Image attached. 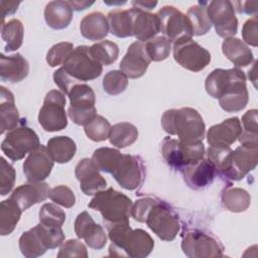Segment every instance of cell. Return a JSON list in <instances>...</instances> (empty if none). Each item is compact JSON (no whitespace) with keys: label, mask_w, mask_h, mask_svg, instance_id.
Returning <instances> with one entry per match:
<instances>
[{"label":"cell","mask_w":258,"mask_h":258,"mask_svg":"<svg viewBox=\"0 0 258 258\" xmlns=\"http://www.w3.org/2000/svg\"><path fill=\"white\" fill-rule=\"evenodd\" d=\"M108 237L112 242L109 247L110 256H128L144 258L154 248L151 236L142 229L132 230L129 223L108 225Z\"/></svg>","instance_id":"cell-1"},{"label":"cell","mask_w":258,"mask_h":258,"mask_svg":"<svg viewBox=\"0 0 258 258\" xmlns=\"http://www.w3.org/2000/svg\"><path fill=\"white\" fill-rule=\"evenodd\" d=\"M161 126L166 133L176 135L181 141H203L205 138V122L194 108L166 110L161 117Z\"/></svg>","instance_id":"cell-2"},{"label":"cell","mask_w":258,"mask_h":258,"mask_svg":"<svg viewBox=\"0 0 258 258\" xmlns=\"http://www.w3.org/2000/svg\"><path fill=\"white\" fill-rule=\"evenodd\" d=\"M88 207L98 211L108 226L129 223L133 203L123 192L109 187L96 194Z\"/></svg>","instance_id":"cell-3"},{"label":"cell","mask_w":258,"mask_h":258,"mask_svg":"<svg viewBox=\"0 0 258 258\" xmlns=\"http://www.w3.org/2000/svg\"><path fill=\"white\" fill-rule=\"evenodd\" d=\"M161 153L166 163L174 169L197 163L206 155L203 141L185 142L172 137H165L161 143Z\"/></svg>","instance_id":"cell-4"},{"label":"cell","mask_w":258,"mask_h":258,"mask_svg":"<svg viewBox=\"0 0 258 258\" xmlns=\"http://www.w3.org/2000/svg\"><path fill=\"white\" fill-rule=\"evenodd\" d=\"M257 160L258 147L240 145L235 150L229 148L216 166L217 173L228 179L240 180L256 167Z\"/></svg>","instance_id":"cell-5"},{"label":"cell","mask_w":258,"mask_h":258,"mask_svg":"<svg viewBox=\"0 0 258 258\" xmlns=\"http://www.w3.org/2000/svg\"><path fill=\"white\" fill-rule=\"evenodd\" d=\"M145 223L163 241L174 240L180 230L177 214L169 205L158 199L148 212Z\"/></svg>","instance_id":"cell-6"},{"label":"cell","mask_w":258,"mask_h":258,"mask_svg":"<svg viewBox=\"0 0 258 258\" xmlns=\"http://www.w3.org/2000/svg\"><path fill=\"white\" fill-rule=\"evenodd\" d=\"M68 96L70 99L68 115L75 124L86 126L97 116L96 96L89 85L81 83L75 85Z\"/></svg>","instance_id":"cell-7"},{"label":"cell","mask_w":258,"mask_h":258,"mask_svg":"<svg viewBox=\"0 0 258 258\" xmlns=\"http://www.w3.org/2000/svg\"><path fill=\"white\" fill-rule=\"evenodd\" d=\"M64 71L78 82H87L99 78L103 67L91 54L90 46L79 45L73 49L62 64Z\"/></svg>","instance_id":"cell-8"},{"label":"cell","mask_w":258,"mask_h":258,"mask_svg":"<svg viewBox=\"0 0 258 258\" xmlns=\"http://www.w3.org/2000/svg\"><path fill=\"white\" fill-rule=\"evenodd\" d=\"M159 19L160 31L170 43L191 39L192 27L186 14L171 5L161 7L156 13Z\"/></svg>","instance_id":"cell-9"},{"label":"cell","mask_w":258,"mask_h":258,"mask_svg":"<svg viewBox=\"0 0 258 258\" xmlns=\"http://www.w3.org/2000/svg\"><path fill=\"white\" fill-rule=\"evenodd\" d=\"M64 94L58 90L49 91L38 113V123L47 132H55L68 126V118L64 110Z\"/></svg>","instance_id":"cell-10"},{"label":"cell","mask_w":258,"mask_h":258,"mask_svg":"<svg viewBox=\"0 0 258 258\" xmlns=\"http://www.w3.org/2000/svg\"><path fill=\"white\" fill-rule=\"evenodd\" d=\"M181 250L189 258H216L224 255V247L218 239L197 229L183 233Z\"/></svg>","instance_id":"cell-11"},{"label":"cell","mask_w":258,"mask_h":258,"mask_svg":"<svg viewBox=\"0 0 258 258\" xmlns=\"http://www.w3.org/2000/svg\"><path fill=\"white\" fill-rule=\"evenodd\" d=\"M39 145L35 131L27 126H20L8 131L1 143V150L9 159L17 161Z\"/></svg>","instance_id":"cell-12"},{"label":"cell","mask_w":258,"mask_h":258,"mask_svg":"<svg viewBox=\"0 0 258 258\" xmlns=\"http://www.w3.org/2000/svg\"><path fill=\"white\" fill-rule=\"evenodd\" d=\"M173 58L183 69L201 72L211 62V53L192 39L173 43Z\"/></svg>","instance_id":"cell-13"},{"label":"cell","mask_w":258,"mask_h":258,"mask_svg":"<svg viewBox=\"0 0 258 258\" xmlns=\"http://www.w3.org/2000/svg\"><path fill=\"white\" fill-rule=\"evenodd\" d=\"M207 13L216 33L223 38L233 37L238 30V19L233 3L228 0L208 2Z\"/></svg>","instance_id":"cell-14"},{"label":"cell","mask_w":258,"mask_h":258,"mask_svg":"<svg viewBox=\"0 0 258 258\" xmlns=\"http://www.w3.org/2000/svg\"><path fill=\"white\" fill-rule=\"evenodd\" d=\"M111 174L123 188L128 190L136 189L142 184L145 177L143 160L139 156L122 154Z\"/></svg>","instance_id":"cell-15"},{"label":"cell","mask_w":258,"mask_h":258,"mask_svg":"<svg viewBox=\"0 0 258 258\" xmlns=\"http://www.w3.org/2000/svg\"><path fill=\"white\" fill-rule=\"evenodd\" d=\"M218 100L221 108L229 113L242 111L247 106L249 94L246 86V76L243 71L235 68L230 84L224 95Z\"/></svg>","instance_id":"cell-16"},{"label":"cell","mask_w":258,"mask_h":258,"mask_svg":"<svg viewBox=\"0 0 258 258\" xmlns=\"http://www.w3.org/2000/svg\"><path fill=\"white\" fill-rule=\"evenodd\" d=\"M53 162L45 146L40 144L33 149L23 162V173L27 181H43L50 174Z\"/></svg>","instance_id":"cell-17"},{"label":"cell","mask_w":258,"mask_h":258,"mask_svg":"<svg viewBox=\"0 0 258 258\" xmlns=\"http://www.w3.org/2000/svg\"><path fill=\"white\" fill-rule=\"evenodd\" d=\"M75 233L80 239H84L86 244L95 250H101L107 243V235L103 227L96 224L88 212H82L75 220Z\"/></svg>","instance_id":"cell-18"},{"label":"cell","mask_w":258,"mask_h":258,"mask_svg":"<svg viewBox=\"0 0 258 258\" xmlns=\"http://www.w3.org/2000/svg\"><path fill=\"white\" fill-rule=\"evenodd\" d=\"M151 59L149 58L144 42L131 43L120 62V71L130 79L141 78L147 71Z\"/></svg>","instance_id":"cell-19"},{"label":"cell","mask_w":258,"mask_h":258,"mask_svg":"<svg viewBox=\"0 0 258 258\" xmlns=\"http://www.w3.org/2000/svg\"><path fill=\"white\" fill-rule=\"evenodd\" d=\"M75 174L82 191L87 196H95L107 186L105 177L99 172V168L92 159L83 158L80 160L76 165Z\"/></svg>","instance_id":"cell-20"},{"label":"cell","mask_w":258,"mask_h":258,"mask_svg":"<svg viewBox=\"0 0 258 258\" xmlns=\"http://www.w3.org/2000/svg\"><path fill=\"white\" fill-rule=\"evenodd\" d=\"M242 132V124L238 117H232L210 127L207 140L210 146L227 148L235 143Z\"/></svg>","instance_id":"cell-21"},{"label":"cell","mask_w":258,"mask_h":258,"mask_svg":"<svg viewBox=\"0 0 258 258\" xmlns=\"http://www.w3.org/2000/svg\"><path fill=\"white\" fill-rule=\"evenodd\" d=\"M180 172L189 187L199 189L213 182L217 169L211 160L204 157L199 162L183 167Z\"/></svg>","instance_id":"cell-22"},{"label":"cell","mask_w":258,"mask_h":258,"mask_svg":"<svg viewBox=\"0 0 258 258\" xmlns=\"http://www.w3.org/2000/svg\"><path fill=\"white\" fill-rule=\"evenodd\" d=\"M49 190V185L46 182H29L16 187L9 198L16 202L22 211H26L33 205L45 201Z\"/></svg>","instance_id":"cell-23"},{"label":"cell","mask_w":258,"mask_h":258,"mask_svg":"<svg viewBox=\"0 0 258 258\" xmlns=\"http://www.w3.org/2000/svg\"><path fill=\"white\" fill-rule=\"evenodd\" d=\"M133 9V35L140 42H146L160 31L158 16L146 10Z\"/></svg>","instance_id":"cell-24"},{"label":"cell","mask_w":258,"mask_h":258,"mask_svg":"<svg viewBox=\"0 0 258 258\" xmlns=\"http://www.w3.org/2000/svg\"><path fill=\"white\" fill-rule=\"evenodd\" d=\"M29 73V63L20 53L12 55L0 54V78L2 82L11 84L19 83L24 80Z\"/></svg>","instance_id":"cell-25"},{"label":"cell","mask_w":258,"mask_h":258,"mask_svg":"<svg viewBox=\"0 0 258 258\" xmlns=\"http://www.w3.org/2000/svg\"><path fill=\"white\" fill-rule=\"evenodd\" d=\"M44 19L52 29H64L73 20V7L69 1H50L44 8Z\"/></svg>","instance_id":"cell-26"},{"label":"cell","mask_w":258,"mask_h":258,"mask_svg":"<svg viewBox=\"0 0 258 258\" xmlns=\"http://www.w3.org/2000/svg\"><path fill=\"white\" fill-rule=\"evenodd\" d=\"M20 121L18 109L15 106L14 95L5 87H0V133L13 130Z\"/></svg>","instance_id":"cell-27"},{"label":"cell","mask_w":258,"mask_h":258,"mask_svg":"<svg viewBox=\"0 0 258 258\" xmlns=\"http://www.w3.org/2000/svg\"><path fill=\"white\" fill-rule=\"evenodd\" d=\"M224 55L238 68L247 67L254 60L251 48L240 38L228 37L222 43Z\"/></svg>","instance_id":"cell-28"},{"label":"cell","mask_w":258,"mask_h":258,"mask_svg":"<svg viewBox=\"0 0 258 258\" xmlns=\"http://www.w3.org/2000/svg\"><path fill=\"white\" fill-rule=\"evenodd\" d=\"M107 17L99 11L87 14L80 23L81 34L89 40H101L109 33Z\"/></svg>","instance_id":"cell-29"},{"label":"cell","mask_w":258,"mask_h":258,"mask_svg":"<svg viewBox=\"0 0 258 258\" xmlns=\"http://www.w3.org/2000/svg\"><path fill=\"white\" fill-rule=\"evenodd\" d=\"M109 29L119 38L133 35V9H116L107 15Z\"/></svg>","instance_id":"cell-30"},{"label":"cell","mask_w":258,"mask_h":258,"mask_svg":"<svg viewBox=\"0 0 258 258\" xmlns=\"http://www.w3.org/2000/svg\"><path fill=\"white\" fill-rule=\"evenodd\" d=\"M47 151L52 160L57 163H67L73 159L77 151L75 141L69 136H55L46 144Z\"/></svg>","instance_id":"cell-31"},{"label":"cell","mask_w":258,"mask_h":258,"mask_svg":"<svg viewBox=\"0 0 258 258\" xmlns=\"http://www.w3.org/2000/svg\"><path fill=\"white\" fill-rule=\"evenodd\" d=\"M21 208L12 199L2 201L0 204V234L1 236L10 235L17 226L21 214Z\"/></svg>","instance_id":"cell-32"},{"label":"cell","mask_w":258,"mask_h":258,"mask_svg":"<svg viewBox=\"0 0 258 258\" xmlns=\"http://www.w3.org/2000/svg\"><path fill=\"white\" fill-rule=\"evenodd\" d=\"M234 70L235 68L228 70L215 69L212 71L205 81V89L207 93L215 99H220L233 78Z\"/></svg>","instance_id":"cell-33"},{"label":"cell","mask_w":258,"mask_h":258,"mask_svg":"<svg viewBox=\"0 0 258 258\" xmlns=\"http://www.w3.org/2000/svg\"><path fill=\"white\" fill-rule=\"evenodd\" d=\"M221 201L226 210L233 213H241L250 207L251 197L244 188L229 187L223 191Z\"/></svg>","instance_id":"cell-34"},{"label":"cell","mask_w":258,"mask_h":258,"mask_svg":"<svg viewBox=\"0 0 258 258\" xmlns=\"http://www.w3.org/2000/svg\"><path fill=\"white\" fill-rule=\"evenodd\" d=\"M138 138L137 128L129 122H120L111 126L109 133L110 143L118 148L132 145Z\"/></svg>","instance_id":"cell-35"},{"label":"cell","mask_w":258,"mask_h":258,"mask_svg":"<svg viewBox=\"0 0 258 258\" xmlns=\"http://www.w3.org/2000/svg\"><path fill=\"white\" fill-rule=\"evenodd\" d=\"M19 249L22 255L27 258L39 257L48 250L42 242L36 227L22 233L19 238Z\"/></svg>","instance_id":"cell-36"},{"label":"cell","mask_w":258,"mask_h":258,"mask_svg":"<svg viewBox=\"0 0 258 258\" xmlns=\"http://www.w3.org/2000/svg\"><path fill=\"white\" fill-rule=\"evenodd\" d=\"M24 27L19 19L12 18L7 22L1 24V37L6 42V51L17 50L23 42Z\"/></svg>","instance_id":"cell-37"},{"label":"cell","mask_w":258,"mask_h":258,"mask_svg":"<svg viewBox=\"0 0 258 258\" xmlns=\"http://www.w3.org/2000/svg\"><path fill=\"white\" fill-rule=\"evenodd\" d=\"M207 5L208 2H199L198 4L190 6L186 12V16L192 27L194 35H205L212 27V23L207 13Z\"/></svg>","instance_id":"cell-38"},{"label":"cell","mask_w":258,"mask_h":258,"mask_svg":"<svg viewBox=\"0 0 258 258\" xmlns=\"http://www.w3.org/2000/svg\"><path fill=\"white\" fill-rule=\"evenodd\" d=\"M92 56L102 66H110L115 62L119 55L118 45L110 40H102L90 46Z\"/></svg>","instance_id":"cell-39"},{"label":"cell","mask_w":258,"mask_h":258,"mask_svg":"<svg viewBox=\"0 0 258 258\" xmlns=\"http://www.w3.org/2000/svg\"><path fill=\"white\" fill-rule=\"evenodd\" d=\"M122 153L118 149L101 147L94 151L91 159L99 168V170L111 173L119 162Z\"/></svg>","instance_id":"cell-40"},{"label":"cell","mask_w":258,"mask_h":258,"mask_svg":"<svg viewBox=\"0 0 258 258\" xmlns=\"http://www.w3.org/2000/svg\"><path fill=\"white\" fill-rule=\"evenodd\" d=\"M146 52L151 61H161L166 59L171 50V43L165 36H155L144 42Z\"/></svg>","instance_id":"cell-41"},{"label":"cell","mask_w":258,"mask_h":258,"mask_svg":"<svg viewBox=\"0 0 258 258\" xmlns=\"http://www.w3.org/2000/svg\"><path fill=\"white\" fill-rule=\"evenodd\" d=\"M39 223L47 227H61L66 221V213L56 205L46 203L39 210Z\"/></svg>","instance_id":"cell-42"},{"label":"cell","mask_w":258,"mask_h":258,"mask_svg":"<svg viewBox=\"0 0 258 258\" xmlns=\"http://www.w3.org/2000/svg\"><path fill=\"white\" fill-rule=\"evenodd\" d=\"M110 129V122L101 115H97L84 128L85 133L89 137V139L95 142L105 141L107 138H109Z\"/></svg>","instance_id":"cell-43"},{"label":"cell","mask_w":258,"mask_h":258,"mask_svg":"<svg viewBox=\"0 0 258 258\" xmlns=\"http://www.w3.org/2000/svg\"><path fill=\"white\" fill-rule=\"evenodd\" d=\"M128 86V78L118 70H113L108 72L103 79V89L104 91L111 95H119L123 93Z\"/></svg>","instance_id":"cell-44"},{"label":"cell","mask_w":258,"mask_h":258,"mask_svg":"<svg viewBox=\"0 0 258 258\" xmlns=\"http://www.w3.org/2000/svg\"><path fill=\"white\" fill-rule=\"evenodd\" d=\"M35 227L47 249H55L63 243L66 237L61 227H47L41 223Z\"/></svg>","instance_id":"cell-45"},{"label":"cell","mask_w":258,"mask_h":258,"mask_svg":"<svg viewBox=\"0 0 258 258\" xmlns=\"http://www.w3.org/2000/svg\"><path fill=\"white\" fill-rule=\"evenodd\" d=\"M74 45L72 42L62 41L52 45L46 53V62L49 67L54 68L63 64L70 53L73 51Z\"/></svg>","instance_id":"cell-46"},{"label":"cell","mask_w":258,"mask_h":258,"mask_svg":"<svg viewBox=\"0 0 258 258\" xmlns=\"http://www.w3.org/2000/svg\"><path fill=\"white\" fill-rule=\"evenodd\" d=\"M16 172L14 167L4 157H0V195L6 196L11 191L15 183Z\"/></svg>","instance_id":"cell-47"},{"label":"cell","mask_w":258,"mask_h":258,"mask_svg":"<svg viewBox=\"0 0 258 258\" xmlns=\"http://www.w3.org/2000/svg\"><path fill=\"white\" fill-rule=\"evenodd\" d=\"M48 198L56 205H60L64 208H72L76 204V197L74 191L63 184L56 185L50 188Z\"/></svg>","instance_id":"cell-48"},{"label":"cell","mask_w":258,"mask_h":258,"mask_svg":"<svg viewBox=\"0 0 258 258\" xmlns=\"http://www.w3.org/2000/svg\"><path fill=\"white\" fill-rule=\"evenodd\" d=\"M66 257H81L87 258L88 251L84 243H82L78 239H70L66 241L59 251L57 253V258H66Z\"/></svg>","instance_id":"cell-49"},{"label":"cell","mask_w":258,"mask_h":258,"mask_svg":"<svg viewBox=\"0 0 258 258\" xmlns=\"http://www.w3.org/2000/svg\"><path fill=\"white\" fill-rule=\"evenodd\" d=\"M156 200L157 199L155 198H149V197L137 200L135 204H133L132 211H131V216L134 218V220L140 223H145L148 212L150 211L151 207L156 202Z\"/></svg>","instance_id":"cell-50"},{"label":"cell","mask_w":258,"mask_h":258,"mask_svg":"<svg viewBox=\"0 0 258 258\" xmlns=\"http://www.w3.org/2000/svg\"><path fill=\"white\" fill-rule=\"evenodd\" d=\"M242 37L246 44L252 46L258 45V17L254 15L252 18L248 19L242 28Z\"/></svg>","instance_id":"cell-51"},{"label":"cell","mask_w":258,"mask_h":258,"mask_svg":"<svg viewBox=\"0 0 258 258\" xmlns=\"http://www.w3.org/2000/svg\"><path fill=\"white\" fill-rule=\"evenodd\" d=\"M53 81L54 84L60 89V91L64 94V95H69L70 91L72 90V88L79 84L80 82L76 81L74 78H72L66 71L64 69L61 67L58 70H56L53 73Z\"/></svg>","instance_id":"cell-52"},{"label":"cell","mask_w":258,"mask_h":258,"mask_svg":"<svg viewBox=\"0 0 258 258\" xmlns=\"http://www.w3.org/2000/svg\"><path fill=\"white\" fill-rule=\"evenodd\" d=\"M257 109H251L242 116L243 131L257 134Z\"/></svg>","instance_id":"cell-53"},{"label":"cell","mask_w":258,"mask_h":258,"mask_svg":"<svg viewBox=\"0 0 258 258\" xmlns=\"http://www.w3.org/2000/svg\"><path fill=\"white\" fill-rule=\"evenodd\" d=\"M20 2H10V1H1L0 2V7H1V11H2V22H4V19L7 15L13 14L18 6H19Z\"/></svg>","instance_id":"cell-54"},{"label":"cell","mask_w":258,"mask_h":258,"mask_svg":"<svg viewBox=\"0 0 258 258\" xmlns=\"http://www.w3.org/2000/svg\"><path fill=\"white\" fill-rule=\"evenodd\" d=\"M239 5H241V8H239L237 11L239 13H246V14H255L257 12V1H246V2H238Z\"/></svg>","instance_id":"cell-55"},{"label":"cell","mask_w":258,"mask_h":258,"mask_svg":"<svg viewBox=\"0 0 258 258\" xmlns=\"http://www.w3.org/2000/svg\"><path fill=\"white\" fill-rule=\"evenodd\" d=\"M131 4L135 8H140L143 10H145V9L151 10L157 5V2L156 1H132Z\"/></svg>","instance_id":"cell-56"},{"label":"cell","mask_w":258,"mask_h":258,"mask_svg":"<svg viewBox=\"0 0 258 258\" xmlns=\"http://www.w3.org/2000/svg\"><path fill=\"white\" fill-rule=\"evenodd\" d=\"M71 6L73 7V9L77 10V11H81V10H85L87 9L88 7H90L91 5L94 4V1H76V0H72V1H69Z\"/></svg>","instance_id":"cell-57"},{"label":"cell","mask_w":258,"mask_h":258,"mask_svg":"<svg viewBox=\"0 0 258 258\" xmlns=\"http://www.w3.org/2000/svg\"><path fill=\"white\" fill-rule=\"evenodd\" d=\"M248 77H249L250 81H252L254 83V85H255V81H256V61H254L252 70H249Z\"/></svg>","instance_id":"cell-58"}]
</instances>
